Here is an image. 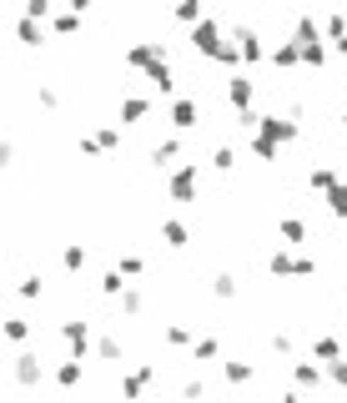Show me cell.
<instances>
[{"mask_svg":"<svg viewBox=\"0 0 347 403\" xmlns=\"http://www.w3.org/2000/svg\"><path fill=\"white\" fill-rule=\"evenodd\" d=\"M86 262H91L86 242H66V247H61V267H66V272H86Z\"/></svg>","mask_w":347,"mask_h":403,"instance_id":"22","label":"cell"},{"mask_svg":"<svg viewBox=\"0 0 347 403\" xmlns=\"http://www.w3.org/2000/svg\"><path fill=\"white\" fill-rule=\"evenodd\" d=\"M242 293V282H237V272H211V298H221V303H231Z\"/></svg>","mask_w":347,"mask_h":403,"instance_id":"20","label":"cell"},{"mask_svg":"<svg viewBox=\"0 0 347 403\" xmlns=\"http://www.w3.org/2000/svg\"><path fill=\"white\" fill-rule=\"evenodd\" d=\"M267 61H272L277 71H297V66H302V45H297L292 36H287L282 45H272V50H267Z\"/></svg>","mask_w":347,"mask_h":403,"instance_id":"13","label":"cell"},{"mask_svg":"<svg viewBox=\"0 0 347 403\" xmlns=\"http://www.w3.org/2000/svg\"><path fill=\"white\" fill-rule=\"evenodd\" d=\"M226 106L231 111H252L257 106V86L247 81V71H231L226 76Z\"/></svg>","mask_w":347,"mask_h":403,"instance_id":"8","label":"cell"},{"mask_svg":"<svg viewBox=\"0 0 347 403\" xmlns=\"http://www.w3.org/2000/svg\"><path fill=\"white\" fill-rule=\"evenodd\" d=\"M226 383H252V363H226Z\"/></svg>","mask_w":347,"mask_h":403,"instance_id":"42","label":"cell"},{"mask_svg":"<svg viewBox=\"0 0 347 403\" xmlns=\"http://www.w3.org/2000/svg\"><path fill=\"white\" fill-rule=\"evenodd\" d=\"M327 212H332L337 222H347V182H337V187L327 192Z\"/></svg>","mask_w":347,"mask_h":403,"instance_id":"33","label":"cell"},{"mask_svg":"<svg viewBox=\"0 0 347 403\" xmlns=\"http://www.w3.org/2000/svg\"><path fill=\"white\" fill-rule=\"evenodd\" d=\"M292 383H297L302 393H312V388H322V383H327V363H322V358H307V363H292Z\"/></svg>","mask_w":347,"mask_h":403,"instance_id":"11","label":"cell"},{"mask_svg":"<svg viewBox=\"0 0 347 403\" xmlns=\"http://www.w3.org/2000/svg\"><path fill=\"white\" fill-rule=\"evenodd\" d=\"M11 378H16V388H35L40 378H45V358L40 353H16V363H11Z\"/></svg>","mask_w":347,"mask_h":403,"instance_id":"7","label":"cell"},{"mask_svg":"<svg viewBox=\"0 0 347 403\" xmlns=\"http://www.w3.org/2000/svg\"><path fill=\"white\" fill-rule=\"evenodd\" d=\"M337 182H342V177H337L332 166H312V171H307V187H312V192H322V197H327Z\"/></svg>","mask_w":347,"mask_h":403,"instance_id":"24","label":"cell"},{"mask_svg":"<svg viewBox=\"0 0 347 403\" xmlns=\"http://www.w3.org/2000/svg\"><path fill=\"white\" fill-rule=\"evenodd\" d=\"M81 31V11H55L50 16V36H76Z\"/></svg>","mask_w":347,"mask_h":403,"instance_id":"26","label":"cell"},{"mask_svg":"<svg viewBox=\"0 0 347 403\" xmlns=\"http://www.w3.org/2000/svg\"><path fill=\"white\" fill-rule=\"evenodd\" d=\"M96 141H101V151H116V146H121V127H101Z\"/></svg>","mask_w":347,"mask_h":403,"instance_id":"41","label":"cell"},{"mask_svg":"<svg viewBox=\"0 0 347 403\" xmlns=\"http://www.w3.org/2000/svg\"><path fill=\"white\" fill-rule=\"evenodd\" d=\"M161 242H166V247H187V222L166 217V222H161Z\"/></svg>","mask_w":347,"mask_h":403,"instance_id":"28","label":"cell"},{"mask_svg":"<svg viewBox=\"0 0 347 403\" xmlns=\"http://www.w3.org/2000/svg\"><path fill=\"white\" fill-rule=\"evenodd\" d=\"M166 343H171V348H187V353H192V343H197V338H192L182 323H171V328H166Z\"/></svg>","mask_w":347,"mask_h":403,"instance_id":"37","label":"cell"},{"mask_svg":"<svg viewBox=\"0 0 347 403\" xmlns=\"http://www.w3.org/2000/svg\"><path fill=\"white\" fill-rule=\"evenodd\" d=\"M327 55H332V45L327 41H312V45H302V66L317 71V66H327Z\"/></svg>","mask_w":347,"mask_h":403,"instance_id":"30","label":"cell"},{"mask_svg":"<svg viewBox=\"0 0 347 403\" xmlns=\"http://www.w3.org/2000/svg\"><path fill=\"white\" fill-rule=\"evenodd\" d=\"M252 131H262V136H272L277 146H292L297 136H302V127H297V117L287 122V117H267V111H257V127Z\"/></svg>","mask_w":347,"mask_h":403,"instance_id":"3","label":"cell"},{"mask_svg":"<svg viewBox=\"0 0 347 403\" xmlns=\"http://www.w3.org/2000/svg\"><path fill=\"white\" fill-rule=\"evenodd\" d=\"M327 383L332 388H347V358H332L327 363Z\"/></svg>","mask_w":347,"mask_h":403,"instance_id":"40","label":"cell"},{"mask_svg":"<svg viewBox=\"0 0 347 403\" xmlns=\"http://www.w3.org/2000/svg\"><path fill=\"white\" fill-rule=\"evenodd\" d=\"M61 343H66V358H86V348H96V338H91V328L81 318L61 323Z\"/></svg>","mask_w":347,"mask_h":403,"instance_id":"9","label":"cell"},{"mask_svg":"<svg viewBox=\"0 0 347 403\" xmlns=\"http://www.w3.org/2000/svg\"><path fill=\"white\" fill-rule=\"evenodd\" d=\"M161 61H171L161 41H136V45H126V66H131V71H151V66H161Z\"/></svg>","mask_w":347,"mask_h":403,"instance_id":"6","label":"cell"},{"mask_svg":"<svg viewBox=\"0 0 347 403\" xmlns=\"http://www.w3.org/2000/svg\"><path fill=\"white\" fill-rule=\"evenodd\" d=\"M101 293H106V298H121V293H126V272H121V267H111V272L101 277Z\"/></svg>","mask_w":347,"mask_h":403,"instance_id":"34","label":"cell"},{"mask_svg":"<svg viewBox=\"0 0 347 403\" xmlns=\"http://www.w3.org/2000/svg\"><path fill=\"white\" fill-rule=\"evenodd\" d=\"M322 31H327V41L347 36V16H342V11H327V16H322Z\"/></svg>","mask_w":347,"mask_h":403,"instance_id":"35","label":"cell"},{"mask_svg":"<svg viewBox=\"0 0 347 403\" xmlns=\"http://www.w3.org/2000/svg\"><path fill=\"white\" fill-rule=\"evenodd\" d=\"M50 378H55V388H81V378H86V358H66Z\"/></svg>","mask_w":347,"mask_h":403,"instance_id":"16","label":"cell"},{"mask_svg":"<svg viewBox=\"0 0 347 403\" xmlns=\"http://www.w3.org/2000/svg\"><path fill=\"white\" fill-rule=\"evenodd\" d=\"M151 383H156V368L151 363H136L131 373H121V398H141Z\"/></svg>","mask_w":347,"mask_h":403,"instance_id":"12","label":"cell"},{"mask_svg":"<svg viewBox=\"0 0 347 403\" xmlns=\"http://www.w3.org/2000/svg\"><path fill=\"white\" fill-rule=\"evenodd\" d=\"M216 353H221V343H216V338H211V333H206V338H197V343H192V363H211V358H216Z\"/></svg>","mask_w":347,"mask_h":403,"instance_id":"29","label":"cell"},{"mask_svg":"<svg viewBox=\"0 0 347 403\" xmlns=\"http://www.w3.org/2000/svg\"><path fill=\"white\" fill-rule=\"evenodd\" d=\"M267 272L272 277H317V257H297V252H272L267 257Z\"/></svg>","mask_w":347,"mask_h":403,"instance_id":"2","label":"cell"},{"mask_svg":"<svg viewBox=\"0 0 347 403\" xmlns=\"http://www.w3.org/2000/svg\"><path fill=\"white\" fill-rule=\"evenodd\" d=\"M35 101H40V111H61V96H55V86H40Z\"/></svg>","mask_w":347,"mask_h":403,"instance_id":"43","label":"cell"},{"mask_svg":"<svg viewBox=\"0 0 347 403\" xmlns=\"http://www.w3.org/2000/svg\"><path fill=\"white\" fill-rule=\"evenodd\" d=\"M96 358H101V363H121V358H126L121 338H116V333H101V338H96Z\"/></svg>","mask_w":347,"mask_h":403,"instance_id":"21","label":"cell"},{"mask_svg":"<svg viewBox=\"0 0 347 403\" xmlns=\"http://www.w3.org/2000/svg\"><path fill=\"white\" fill-rule=\"evenodd\" d=\"M332 50H337V55H347V36H337V41H332Z\"/></svg>","mask_w":347,"mask_h":403,"instance_id":"48","label":"cell"},{"mask_svg":"<svg viewBox=\"0 0 347 403\" xmlns=\"http://www.w3.org/2000/svg\"><path fill=\"white\" fill-rule=\"evenodd\" d=\"M21 298H26V303H40V298H45V282H40L35 272H31V277H21Z\"/></svg>","mask_w":347,"mask_h":403,"instance_id":"36","label":"cell"},{"mask_svg":"<svg viewBox=\"0 0 347 403\" xmlns=\"http://www.w3.org/2000/svg\"><path fill=\"white\" fill-rule=\"evenodd\" d=\"M71 11H81V16H86V11H91V0H71Z\"/></svg>","mask_w":347,"mask_h":403,"instance_id":"49","label":"cell"},{"mask_svg":"<svg viewBox=\"0 0 347 403\" xmlns=\"http://www.w3.org/2000/svg\"><path fill=\"white\" fill-rule=\"evenodd\" d=\"M187 41H192V50H197V55H206V61H211V55H216L221 45H226V36H221V26H216L211 16H206V21H197Z\"/></svg>","mask_w":347,"mask_h":403,"instance_id":"4","label":"cell"},{"mask_svg":"<svg viewBox=\"0 0 347 403\" xmlns=\"http://www.w3.org/2000/svg\"><path fill=\"white\" fill-rule=\"evenodd\" d=\"M277 237H282L287 247H292V242H307V222H302V217H282V222H277Z\"/></svg>","mask_w":347,"mask_h":403,"instance_id":"23","label":"cell"},{"mask_svg":"<svg viewBox=\"0 0 347 403\" xmlns=\"http://www.w3.org/2000/svg\"><path fill=\"white\" fill-rule=\"evenodd\" d=\"M116 117H121L126 127H136V122L151 117V101H146V96H121V111H116Z\"/></svg>","mask_w":347,"mask_h":403,"instance_id":"17","label":"cell"},{"mask_svg":"<svg viewBox=\"0 0 347 403\" xmlns=\"http://www.w3.org/2000/svg\"><path fill=\"white\" fill-rule=\"evenodd\" d=\"M197 182H202V161H177L166 171V202H197Z\"/></svg>","mask_w":347,"mask_h":403,"instance_id":"1","label":"cell"},{"mask_svg":"<svg viewBox=\"0 0 347 403\" xmlns=\"http://www.w3.org/2000/svg\"><path fill=\"white\" fill-rule=\"evenodd\" d=\"M45 31H50V21H35V16H21V21H16V41H21L26 50L45 45Z\"/></svg>","mask_w":347,"mask_h":403,"instance_id":"14","label":"cell"},{"mask_svg":"<svg viewBox=\"0 0 347 403\" xmlns=\"http://www.w3.org/2000/svg\"><path fill=\"white\" fill-rule=\"evenodd\" d=\"M182 393H187V398H202V393H206V383H202V378H187V383H182Z\"/></svg>","mask_w":347,"mask_h":403,"instance_id":"47","label":"cell"},{"mask_svg":"<svg viewBox=\"0 0 347 403\" xmlns=\"http://www.w3.org/2000/svg\"><path fill=\"white\" fill-rule=\"evenodd\" d=\"M171 16H177V21L192 31L197 21H206V0H177V6H171Z\"/></svg>","mask_w":347,"mask_h":403,"instance_id":"19","label":"cell"},{"mask_svg":"<svg viewBox=\"0 0 347 403\" xmlns=\"http://www.w3.org/2000/svg\"><path fill=\"white\" fill-rule=\"evenodd\" d=\"M146 81L161 91V96H177V66H171V61H161V66H151L146 71Z\"/></svg>","mask_w":347,"mask_h":403,"instance_id":"18","label":"cell"},{"mask_svg":"<svg viewBox=\"0 0 347 403\" xmlns=\"http://www.w3.org/2000/svg\"><path fill=\"white\" fill-rule=\"evenodd\" d=\"M26 338H31V323H26L21 313H11V318H6V343H16V348H21Z\"/></svg>","mask_w":347,"mask_h":403,"instance_id":"31","label":"cell"},{"mask_svg":"<svg viewBox=\"0 0 347 403\" xmlns=\"http://www.w3.org/2000/svg\"><path fill=\"white\" fill-rule=\"evenodd\" d=\"M272 353H282V358H292V333H272Z\"/></svg>","mask_w":347,"mask_h":403,"instance_id":"45","label":"cell"},{"mask_svg":"<svg viewBox=\"0 0 347 403\" xmlns=\"http://www.w3.org/2000/svg\"><path fill=\"white\" fill-rule=\"evenodd\" d=\"M116 267H121L126 277H141V272H146V262H141L136 252H121V257H116Z\"/></svg>","mask_w":347,"mask_h":403,"instance_id":"39","label":"cell"},{"mask_svg":"<svg viewBox=\"0 0 347 403\" xmlns=\"http://www.w3.org/2000/svg\"><path fill=\"white\" fill-rule=\"evenodd\" d=\"M26 16H35V21H50L55 11H50V0H26Z\"/></svg>","mask_w":347,"mask_h":403,"instance_id":"44","label":"cell"},{"mask_svg":"<svg viewBox=\"0 0 347 403\" xmlns=\"http://www.w3.org/2000/svg\"><path fill=\"white\" fill-rule=\"evenodd\" d=\"M116 308H121L126 318H141V308H146V298H141V287H136V282H126V293L116 298Z\"/></svg>","mask_w":347,"mask_h":403,"instance_id":"27","label":"cell"},{"mask_svg":"<svg viewBox=\"0 0 347 403\" xmlns=\"http://www.w3.org/2000/svg\"><path fill=\"white\" fill-rule=\"evenodd\" d=\"M247 151H252L257 161H272V156H277V141H272V136H262V131H252V141H247Z\"/></svg>","mask_w":347,"mask_h":403,"instance_id":"32","label":"cell"},{"mask_svg":"<svg viewBox=\"0 0 347 403\" xmlns=\"http://www.w3.org/2000/svg\"><path fill=\"white\" fill-rule=\"evenodd\" d=\"M76 146H81V156H101V141H96V131H86Z\"/></svg>","mask_w":347,"mask_h":403,"instance_id":"46","label":"cell"},{"mask_svg":"<svg viewBox=\"0 0 347 403\" xmlns=\"http://www.w3.org/2000/svg\"><path fill=\"white\" fill-rule=\"evenodd\" d=\"M312 358H322V363L342 358V343H337L332 333H317V338H312Z\"/></svg>","mask_w":347,"mask_h":403,"instance_id":"25","label":"cell"},{"mask_svg":"<svg viewBox=\"0 0 347 403\" xmlns=\"http://www.w3.org/2000/svg\"><path fill=\"white\" fill-rule=\"evenodd\" d=\"M231 41H237V50H242V66H262L267 61V45H262V36L252 26H237V31H231Z\"/></svg>","mask_w":347,"mask_h":403,"instance_id":"10","label":"cell"},{"mask_svg":"<svg viewBox=\"0 0 347 403\" xmlns=\"http://www.w3.org/2000/svg\"><path fill=\"white\" fill-rule=\"evenodd\" d=\"M342 131H347V111H342Z\"/></svg>","mask_w":347,"mask_h":403,"instance_id":"50","label":"cell"},{"mask_svg":"<svg viewBox=\"0 0 347 403\" xmlns=\"http://www.w3.org/2000/svg\"><path fill=\"white\" fill-rule=\"evenodd\" d=\"M231 166H237V151H231V146H216V151H211V171H231Z\"/></svg>","mask_w":347,"mask_h":403,"instance_id":"38","label":"cell"},{"mask_svg":"<svg viewBox=\"0 0 347 403\" xmlns=\"http://www.w3.org/2000/svg\"><path fill=\"white\" fill-rule=\"evenodd\" d=\"M177 161H182V141H177V136H161V141L151 146V166H156V171H171Z\"/></svg>","mask_w":347,"mask_h":403,"instance_id":"15","label":"cell"},{"mask_svg":"<svg viewBox=\"0 0 347 403\" xmlns=\"http://www.w3.org/2000/svg\"><path fill=\"white\" fill-rule=\"evenodd\" d=\"M166 122H171V131H192L202 122V106L192 96H166Z\"/></svg>","mask_w":347,"mask_h":403,"instance_id":"5","label":"cell"}]
</instances>
